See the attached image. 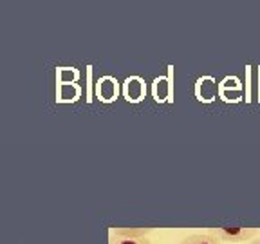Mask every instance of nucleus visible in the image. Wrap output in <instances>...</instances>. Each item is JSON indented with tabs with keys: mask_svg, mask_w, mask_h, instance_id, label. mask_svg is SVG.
<instances>
[{
	"mask_svg": "<svg viewBox=\"0 0 260 244\" xmlns=\"http://www.w3.org/2000/svg\"><path fill=\"white\" fill-rule=\"evenodd\" d=\"M152 232V228H114V235L123 239H143Z\"/></svg>",
	"mask_w": 260,
	"mask_h": 244,
	"instance_id": "f03ea898",
	"label": "nucleus"
},
{
	"mask_svg": "<svg viewBox=\"0 0 260 244\" xmlns=\"http://www.w3.org/2000/svg\"><path fill=\"white\" fill-rule=\"evenodd\" d=\"M208 233L220 240V242H251L258 237L256 228H210Z\"/></svg>",
	"mask_w": 260,
	"mask_h": 244,
	"instance_id": "f257e3e1",
	"label": "nucleus"
},
{
	"mask_svg": "<svg viewBox=\"0 0 260 244\" xmlns=\"http://www.w3.org/2000/svg\"><path fill=\"white\" fill-rule=\"evenodd\" d=\"M248 244H260V235L256 237V239H253L251 242H248Z\"/></svg>",
	"mask_w": 260,
	"mask_h": 244,
	"instance_id": "39448f33",
	"label": "nucleus"
},
{
	"mask_svg": "<svg viewBox=\"0 0 260 244\" xmlns=\"http://www.w3.org/2000/svg\"><path fill=\"white\" fill-rule=\"evenodd\" d=\"M179 244H222L217 237H213L211 233H191V235L184 237Z\"/></svg>",
	"mask_w": 260,
	"mask_h": 244,
	"instance_id": "7ed1b4c3",
	"label": "nucleus"
},
{
	"mask_svg": "<svg viewBox=\"0 0 260 244\" xmlns=\"http://www.w3.org/2000/svg\"><path fill=\"white\" fill-rule=\"evenodd\" d=\"M109 244H152L148 237H143V239H123L118 235H110L109 237Z\"/></svg>",
	"mask_w": 260,
	"mask_h": 244,
	"instance_id": "20e7f679",
	"label": "nucleus"
}]
</instances>
